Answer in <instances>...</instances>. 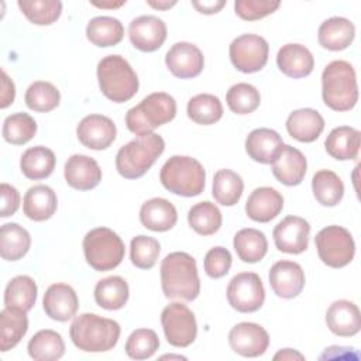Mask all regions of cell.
<instances>
[{"instance_id": "6da1fadb", "label": "cell", "mask_w": 361, "mask_h": 361, "mask_svg": "<svg viewBox=\"0 0 361 361\" xmlns=\"http://www.w3.org/2000/svg\"><path fill=\"white\" fill-rule=\"evenodd\" d=\"M161 286L168 299L195 300L200 293L195 258L182 251L168 254L161 262Z\"/></svg>"}, {"instance_id": "7a4b0ae2", "label": "cell", "mask_w": 361, "mask_h": 361, "mask_svg": "<svg viewBox=\"0 0 361 361\" xmlns=\"http://www.w3.org/2000/svg\"><path fill=\"white\" fill-rule=\"evenodd\" d=\"M120 324L96 313H82L71 324L69 336L76 348L86 353L111 350L120 338Z\"/></svg>"}, {"instance_id": "3957f363", "label": "cell", "mask_w": 361, "mask_h": 361, "mask_svg": "<svg viewBox=\"0 0 361 361\" xmlns=\"http://www.w3.org/2000/svg\"><path fill=\"white\" fill-rule=\"evenodd\" d=\"M322 97L334 111H348L358 102L357 75L347 61H331L322 73Z\"/></svg>"}, {"instance_id": "277c9868", "label": "cell", "mask_w": 361, "mask_h": 361, "mask_svg": "<svg viewBox=\"0 0 361 361\" xmlns=\"http://www.w3.org/2000/svg\"><path fill=\"white\" fill-rule=\"evenodd\" d=\"M164 149L165 141L155 133L137 137L118 149L116 169L126 179L141 178L155 164Z\"/></svg>"}, {"instance_id": "5b68a950", "label": "cell", "mask_w": 361, "mask_h": 361, "mask_svg": "<svg viewBox=\"0 0 361 361\" xmlns=\"http://www.w3.org/2000/svg\"><path fill=\"white\" fill-rule=\"evenodd\" d=\"M175 116V99L165 92H155L127 111L126 126L133 134L142 137L152 134L157 127L169 123Z\"/></svg>"}, {"instance_id": "8992f818", "label": "cell", "mask_w": 361, "mask_h": 361, "mask_svg": "<svg viewBox=\"0 0 361 361\" xmlns=\"http://www.w3.org/2000/svg\"><path fill=\"white\" fill-rule=\"evenodd\" d=\"M159 180L171 193L192 197L203 192L206 171L196 158L173 155L161 168Z\"/></svg>"}, {"instance_id": "52a82bcc", "label": "cell", "mask_w": 361, "mask_h": 361, "mask_svg": "<svg viewBox=\"0 0 361 361\" xmlns=\"http://www.w3.org/2000/svg\"><path fill=\"white\" fill-rule=\"evenodd\" d=\"M97 80L102 93L114 103L128 102L138 92V76L120 55H107L100 59Z\"/></svg>"}, {"instance_id": "ba28073f", "label": "cell", "mask_w": 361, "mask_h": 361, "mask_svg": "<svg viewBox=\"0 0 361 361\" xmlns=\"http://www.w3.org/2000/svg\"><path fill=\"white\" fill-rule=\"evenodd\" d=\"M86 262L94 271H110L118 267L124 258L126 247L117 233L107 227H97L83 237Z\"/></svg>"}, {"instance_id": "9c48e42d", "label": "cell", "mask_w": 361, "mask_h": 361, "mask_svg": "<svg viewBox=\"0 0 361 361\" xmlns=\"http://www.w3.org/2000/svg\"><path fill=\"white\" fill-rule=\"evenodd\" d=\"M314 244L319 258L330 268H343L348 265L355 254V243L351 233L341 226H327L322 228Z\"/></svg>"}, {"instance_id": "30bf717a", "label": "cell", "mask_w": 361, "mask_h": 361, "mask_svg": "<svg viewBox=\"0 0 361 361\" xmlns=\"http://www.w3.org/2000/svg\"><path fill=\"white\" fill-rule=\"evenodd\" d=\"M161 324L166 341L173 347H189L197 336L193 312L180 302H172L161 313Z\"/></svg>"}, {"instance_id": "8fae6325", "label": "cell", "mask_w": 361, "mask_h": 361, "mask_svg": "<svg viewBox=\"0 0 361 361\" xmlns=\"http://www.w3.org/2000/svg\"><path fill=\"white\" fill-rule=\"evenodd\" d=\"M228 305L240 313H252L261 309L265 300V289L255 272H240L231 278L227 286Z\"/></svg>"}, {"instance_id": "7c38bea8", "label": "cell", "mask_w": 361, "mask_h": 361, "mask_svg": "<svg viewBox=\"0 0 361 361\" xmlns=\"http://www.w3.org/2000/svg\"><path fill=\"white\" fill-rule=\"evenodd\" d=\"M234 68L244 73L261 71L268 62L269 45L265 38L255 34H243L233 39L228 48Z\"/></svg>"}, {"instance_id": "4fadbf2b", "label": "cell", "mask_w": 361, "mask_h": 361, "mask_svg": "<svg viewBox=\"0 0 361 361\" xmlns=\"http://www.w3.org/2000/svg\"><path fill=\"white\" fill-rule=\"evenodd\" d=\"M228 344L234 353L254 358L267 351L269 336L262 326L251 322H241L230 330Z\"/></svg>"}, {"instance_id": "5bb4252c", "label": "cell", "mask_w": 361, "mask_h": 361, "mask_svg": "<svg viewBox=\"0 0 361 361\" xmlns=\"http://www.w3.org/2000/svg\"><path fill=\"white\" fill-rule=\"evenodd\" d=\"M309 234L310 224L299 216L285 217L272 231L275 247L288 254H300L306 251L309 245Z\"/></svg>"}, {"instance_id": "9a60e30c", "label": "cell", "mask_w": 361, "mask_h": 361, "mask_svg": "<svg viewBox=\"0 0 361 361\" xmlns=\"http://www.w3.org/2000/svg\"><path fill=\"white\" fill-rule=\"evenodd\" d=\"M76 135L86 148L102 151L113 144L117 128L111 118L102 114H89L79 121Z\"/></svg>"}, {"instance_id": "2e32d148", "label": "cell", "mask_w": 361, "mask_h": 361, "mask_svg": "<svg viewBox=\"0 0 361 361\" xmlns=\"http://www.w3.org/2000/svg\"><path fill=\"white\" fill-rule=\"evenodd\" d=\"M128 38L138 51L154 52L166 39V24L155 16L135 17L128 25Z\"/></svg>"}, {"instance_id": "e0dca14e", "label": "cell", "mask_w": 361, "mask_h": 361, "mask_svg": "<svg viewBox=\"0 0 361 361\" xmlns=\"http://www.w3.org/2000/svg\"><path fill=\"white\" fill-rule=\"evenodd\" d=\"M165 63L173 76L190 79L196 78L203 71L204 56L195 44L176 42L166 52Z\"/></svg>"}, {"instance_id": "ac0fdd59", "label": "cell", "mask_w": 361, "mask_h": 361, "mask_svg": "<svg viewBox=\"0 0 361 361\" xmlns=\"http://www.w3.org/2000/svg\"><path fill=\"white\" fill-rule=\"evenodd\" d=\"M269 285L274 293L283 299L296 298L305 286V272L298 262L282 259L269 269Z\"/></svg>"}, {"instance_id": "d6986e66", "label": "cell", "mask_w": 361, "mask_h": 361, "mask_svg": "<svg viewBox=\"0 0 361 361\" xmlns=\"http://www.w3.org/2000/svg\"><path fill=\"white\" fill-rule=\"evenodd\" d=\"M42 307L52 320L68 322L78 312V295L75 289L66 283H54L44 293Z\"/></svg>"}, {"instance_id": "ffe728a7", "label": "cell", "mask_w": 361, "mask_h": 361, "mask_svg": "<svg viewBox=\"0 0 361 361\" xmlns=\"http://www.w3.org/2000/svg\"><path fill=\"white\" fill-rule=\"evenodd\" d=\"M66 183L78 190H90L102 180V169L96 159L82 154L68 158L63 169Z\"/></svg>"}, {"instance_id": "44dd1931", "label": "cell", "mask_w": 361, "mask_h": 361, "mask_svg": "<svg viewBox=\"0 0 361 361\" xmlns=\"http://www.w3.org/2000/svg\"><path fill=\"white\" fill-rule=\"evenodd\" d=\"M271 165L274 176L286 186L299 185L307 171L305 155L292 145H283Z\"/></svg>"}, {"instance_id": "7402d4cb", "label": "cell", "mask_w": 361, "mask_h": 361, "mask_svg": "<svg viewBox=\"0 0 361 361\" xmlns=\"http://www.w3.org/2000/svg\"><path fill=\"white\" fill-rule=\"evenodd\" d=\"M326 324L336 336H355L361 329V313L358 306L345 299L333 302L326 312Z\"/></svg>"}, {"instance_id": "603a6c76", "label": "cell", "mask_w": 361, "mask_h": 361, "mask_svg": "<svg viewBox=\"0 0 361 361\" xmlns=\"http://www.w3.org/2000/svg\"><path fill=\"white\" fill-rule=\"evenodd\" d=\"M283 209L282 195L269 186H261L251 192L245 202L247 216L258 223H268Z\"/></svg>"}, {"instance_id": "cb8c5ba5", "label": "cell", "mask_w": 361, "mask_h": 361, "mask_svg": "<svg viewBox=\"0 0 361 361\" xmlns=\"http://www.w3.org/2000/svg\"><path fill=\"white\" fill-rule=\"evenodd\" d=\"M276 65L283 75L299 79L312 73L314 58L305 45L286 44L276 54Z\"/></svg>"}, {"instance_id": "d4e9b609", "label": "cell", "mask_w": 361, "mask_h": 361, "mask_svg": "<svg viewBox=\"0 0 361 361\" xmlns=\"http://www.w3.org/2000/svg\"><path fill=\"white\" fill-rule=\"evenodd\" d=\"M281 135L271 128H255L245 138L248 157L259 164H272L283 147Z\"/></svg>"}, {"instance_id": "484cf974", "label": "cell", "mask_w": 361, "mask_h": 361, "mask_svg": "<svg viewBox=\"0 0 361 361\" xmlns=\"http://www.w3.org/2000/svg\"><path fill=\"white\" fill-rule=\"evenodd\" d=\"M141 224L152 231H168L178 221L175 206L164 197H152L142 203L140 209Z\"/></svg>"}, {"instance_id": "4316f807", "label": "cell", "mask_w": 361, "mask_h": 361, "mask_svg": "<svg viewBox=\"0 0 361 361\" xmlns=\"http://www.w3.org/2000/svg\"><path fill=\"white\" fill-rule=\"evenodd\" d=\"M355 37V25L344 17L324 20L317 31L319 44L329 51H341L351 45Z\"/></svg>"}, {"instance_id": "83f0119b", "label": "cell", "mask_w": 361, "mask_h": 361, "mask_svg": "<svg viewBox=\"0 0 361 361\" xmlns=\"http://www.w3.org/2000/svg\"><path fill=\"white\" fill-rule=\"evenodd\" d=\"M286 130L300 142H313L324 130V118L314 109H299L289 114Z\"/></svg>"}, {"instance_id": "f1b7e54d", "label": "cell", "mask_w": 361, "mask_h": 361, "mask_svg": "<svg viewBox=\"0 0 361 361\" xmlns=\"http://www.w3.org/2000/svg\"><path fill=\"white\" fill-rule=\"evenodd\" d=\"M58 199L52 188L47 185L31 186L24 196L23 212L34 221H45L56 212Z\"/></svg>"}, {"instance_id": "f546056e", "label": "cell", "mask_w": 361, "mask_h": 361, "mask_svg": "<svg viewBox=\"0 0 361 361\" xmlns=\"http://www.w3.org/2000/svg\"><path fill=\"white\" fill-rule=\"evenodd\" d=\"M361 133L348 126H340L330 131L324 141L327 154L338 161L355 159L360 152Z\"/></svg>"}, {"instance_id": "4dcf8cb0", "label": "cell", "mask_w": 361, "mask_h": 361, "mask_svg": "<svg viewBox=\"0 0 361 361\" xmlns=\"http://www.w3.org/2000/svg\"><path fill=\"white\" fill-rule=\"evenodd\" d=\"M28 330L27 312L17 307H4L0 313V350L14 348Z\"/></svg>"}, {"instance_id": "1f68e13d", "label": "cell", "mask_w": 361, "mask_h": 361, "mask_svg": "<svg viewBox=\"0 0 361 361\" xmlns=\"http://www.w3.org/2000/svg\"><path fill=\"white\" fill-rule=\"evenodd\" d=\"M55 154L42 145H37L24 151L20 159V168L25 178L39 180L48 178L55 169Z\"/></svg>"}, {"instance_id": "d6a6232c", "label": "cell", "mask_w": 361, "mask_h": 361, "mask_svg": "<svg viewBox=\"0 0 361 361\" xmlns=\"http://www.w3.org/2000/svg\"><path fill=\"white\" fill-rule=\"evenodd\" d=\"M31 247L30 233L17 223H6L0 228V254L6 261L21 259Z\"/></svg>"}, {"instance_id": "836d02e7", "label": "cell", "mask_w": 361, "mask_h": 361, "mask_svg": "<svg viewBox=\"0 0 361 361\" xmlns=\"http://www.w3.org/2000/svg\"><path fill=\"white\" fill-rule=\"evenodd\" d=\"M124 37V27L120 20L109 16L92 18L86 25V38L96 47L107 48L117 45Z\"/></svg>"}, {"instance_id": "e575fe53", "label": "cell", "mask_w": 361, "mask_h": 361, "mask_svg": "<svg viewBox=\"0 0 361 361\" xmlns=\"http://www.w3.org/2000/svg\"><path fill=\"white\" fill-rule=\"evenodd\" d=\"M128 283L117 275L100 279L94 286V300L106 310H118L128 300Z\"/></svg>"}, {"instance_id": "d590c367", "label": "cell", "mask_w": 361, "mask_h": 361, "mask_svg": "<svg viewBox=\"0 0 361 361\" xmlns=\"http://www.w3.org/2000/svg\"><path fill=\"white\" fill-rule=\"evenodd\" d=\"M27 350L35 361H55L63 357L65 343L58 331L45 329L31 337Z\"/></svg>"}, {"instance_id": "8d00e7d4", "label": "cell", "mask_w": 361, "mask_h": 361, "mask_svg": "<svg viewBox=\"0 0 361 361\" xmlns=\"http://www.w3.org/2000/svg\"><path fill=\"white\" fill-rule=\"evenodd\" d=\"M234 250L243 262L254 264L261 261L268 251V241L262 231L257 228H241L233 240Z\"/></svg>"}, {"instance_id": "74e56055", "label": "cell", "mask_w": 361, "mask_h": 361, "mask_svg": "<svg viewBox=\"0 0 361 361\" xmlns=\"http://www.w3.org/2000/svg\"><path fill=\"white\" fill-rule=\"evenodd\" d=\"M312 190L314 199L322 206L333 207L338 204L344 196V183L336 172L322 169L313 175Z\"/></svg>"}, {"instance_id": "f35d334b", "label": "cell", "mask_w": 361, "mask_h": 361, "mask_svg": "<svg viewBox=\"0 0 361 361\" xmlns=\"http://www.w3.org/2000/svg\"><path fill=\"white\" fill-rule=\"evenodd\" d=\"M37 283L28 275L14 276L4 289V306L17 307L24 312L32 309L37 300Z\"/></svg>"}, {"instance_id": "ab89813d", "label": "cell", "mask_w": 361, "mask_h": 361, "mask_svg": "<svg viewBox=\"0 0 361 361\" xmlns=\"http://www.w3.org/2000/svg\"><path fill=\"white\" fill-rule=\"evenodd\" d=\"M243 178L231 169H219L213 176L212 195L223 206H234L243 195Z\"/></svg>"}, {"instance_id": "60d3db41", "label": "cell", "mask_w": 361, "mask_h": 361, "mask_svg": "<svg viewBox=\"0 0 361 361\" xmlns=\"http://www.w3.org/2000/svg\"><path fill=\"white\" fill-rule=\"evenodd\" d=\"M188 117L196 124L210 126L223 117V106L217 96L200 93L193 96L186 106Z\"/></svg>"}, {"instance_id": "b9f144b4", "label": "cell", "mask_w": 361, "mask_h": 361, "mask_svg": "<svg viewBox=\"0 0 361 361\" xmlns=\"http://www.w3.org/2000/svg\"><path fill=\"white\" fill-rule=\"evenodd\" d=\"M221 212L212 202H199L188 212L189 226L200 235H212L221 227Z\"/></svg>"}, {"instance_id": "7bdbcfd3", "label": "cell", "mask_w": 361, "mask_h": 361, "mask_svg": "<svg viewBox=\"0 0 361 361\" xmlns=\"http://www.w3.org/2000/svg\"><path fill=\"white\" fill-rule=\"evenodd\" d=\"M24 100L28 109L38 113H48L59 104L61 93L52 83L37 80L28 86Z\"/></svg>"}, {"instance_id": "ee69618b", "label": "cell", "mask_w": 361, "mask_h": 361, "mask_svg": "<svg viewBox=\"0 0 361 361\" xmlns=\"http://www.w3.org/2000/svg\"><path fill=\"white\" fill-rule=\"evenodd\" d=\"M17 4L27 20L37 25H51L62 13L59 0H20Z\"/></svg>"}, {"instance_id": "f6af8a7d", "label": "cell", "mask_w": 361, "mask_h": 361, "mask_svg": "<svg viewBox=\"0 0 361 361\" xmlns=\"http://www.w3.org/2000/svg\"><path fill=\"white\" fill-rule=\"evenodd\" d=\"M3 138L13 145L27 144L37 133L35 120L27 113H14L3 123Z\"/></svg>"}, {"instance_id": "bcb514c9", "label": "cell", "mask_w": 361, "mask_h": 361, "mask_svg": "<svg viewBox=\"0 0 361 361\" xmlns=\"http://www.w3.org/2000/svg\"><path fill=\"white\" fill-rule=\"evenodd\" d=\"M228 109L235 114H250L255 111L261 103L259 92L250 83H235L226 94Z\"/></svg>"}, {"instance_id": "7dc6e473", "label": "cell", "mask_w": 361, "mask_h": 361, "mask_svg": "<svg viewBox=\"0 0 361 361\" xmlns=\"http://www.w3.org/2000/svg\"><path fill=\"white\" fill-rule=\"evenodd\" d=\"M161 245L158 240L148 235H137L130 244V259L140 269H151L158 259Z\"/></svg>"}, {"instance_id": "c3c4849f", "label": "cell", "mask_w": 361, "mask_h": 361, "mask_svg": "<svg viewBox=\"0 0 361 361\" xmlns=\"http://www.w3.org/2000/svg\"><path fill=\"white\" fill-rule=\"evenodd\" d=\"M159 347V338L151 329L134 330L126 343V353L133 360H147L152 357Z\"/></svg>"}, {"instance_id": "681fc988", "label": "cell", "mask_w": 361, "mask_h": 361, "mask_svg": "<svg viewBox=\"0 0 361 361\" xmlns=\"http://www.w3.org/2000/svg\"><path fill=\"white\" fill-rule=\"evenodd\" d=\"M279 4V1L269 0H237L234 3V11L241 20L255 21L272 14Z\"/></svg>"}, {"instance_id": "f907efd6", "label": "cell", "mask_w": 361, "mask_h": 361, "mask_svg": "<svg viewBox=\"0 0 361 361\" xmlns=\"http://www.w3.org/2000/svg\"><path fill=\"white\" fill-rule=\"evenodd\" d=\"M231 261L233 258L227 248L213 247L204 255V261H203L204 271L213 279L223 278L230 271Z\"/></svg>"}, {"instance_id": "816d5d0a", "label": "cell", "mask_w": 361, "mask_h": 361, "mask_svg": "<svg viewBox=\"0 0 361 361\" xmlns=\"http://www.w3.org/2000/svg\"><path fill=\"white\" fill-rule=\"evenodd\" d=\"M0 193H1L0 216L3 219L8 217V216H13L20 207V193H18V190L14 186L8 185V183H1Z\"/></svg>"}, {"instance_id": "f5cc1de1", "label": "cell", "mask_w": 361, "mask_h": 361, "mask_svg": "<svg viewBox=\"0 0 361 361\" xmlns=\"http://www.w3.org/2000/svg\"><path fill=\"white\" fill-rule=\"evenodd\" d=\"M14 96H16L14 83L8 78V75L4 71H1V102H0V107L1 109L8 107L14 102Z\"/></svg>"}, {"instance_id": "db71d44e", "label": "cell", "mask_w": 361, "mask_h": 361, "mask_svg": "<svg viewBox=\"0 0 361 361\" xmlns=\"http://www.w3.org/2000/svg\"><path fill=\"white\" fill-rule=\"evenodd\" d=\"M193 7L202 13V14H216L219 13L224 6V0H210V1H192Z\"/></svg>"}, {"instance_id": "11a10c76", "label": "cell", "mask_w": 361, "mask_h": 361, "mask_svg": "<svg viewBox=\"0 0 361 361\" xmlns=\"http://www.w3.org/2000/svg\"><path fill=\"white\" fill-rule=\"evenodd\" d=\"M274 360H305V355L292 348H283L274 355Z\"/></svg>"}, {"instance_id": "9f6ffc18", "label": "cell", "mask_w": 361, "mask_h": 361, "mask_svg": "<svg viewBox=\"0 0 361 361\" xmlns=\"http://www.w3.org/2000/svg\"><path fill=\"white\" fill-rule=\"evenodd\" d=\"M147 3H148L151 7L158 8V10H166V8H169V7H172V6L176 4V1H152V0H148Z\"/></svg>"}, {"instance_id": "6f0895ef", "label": "cell", "mask_w": 361, "mask_h": 361, "mask_svg": "<svg viewBox=\"0 0 361 361\" xmlns=\"http://www.w3.org/2000/svg\"><path fill=\"white\" fill-rule=\"evenodd\" d=\"M92 4L96 6V7H102V8H117V7L123 6V4H126V0L124 1H117V3H114V1H107V3H104V1H102V3L92 1Z\"/></svg>"}, {"instance_id": "680465c9", "label": "cell", "mask_w": 361, "mask_h": 361, "mask_svg": "<svg viewBox=\"0 0 361 361\" xmlns=\"http://www.w3.org/2000/svg\"><path fill=\"white\" fill-rule=\"evenodd\" d=\"M161 358H178V360H186L185 357H180V355H171V354H169V355H162Z\"/></svg>"}]
</instances>
